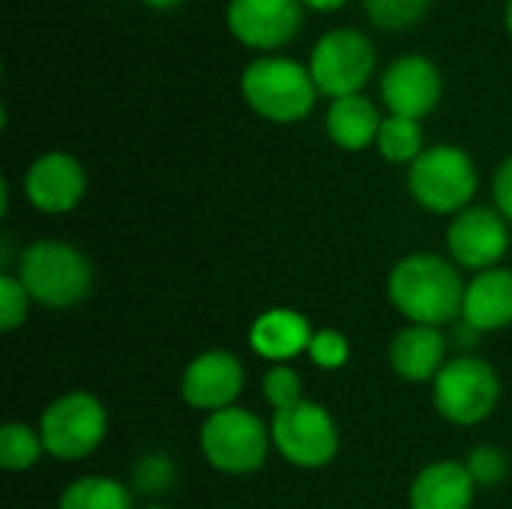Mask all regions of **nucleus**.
Instances as JSON below:
<instances>
[{
	"label": "nucleus",
	"instance_id": "nucleus-1",
	"mask_svg": "<svg viewBox=\"0 0 512 509\" xmlns=\"http://www.w3.org/2000/svg\"><path fill=\"white\" fill-rule=\"evenodd\" d=\"M468 282L462 270L435 252H411L399 258L387 276V297L408 324L450 327L462 318Z\"/></svg>",
	"mask_w": 512,
	"mask_h": 509
},
{
	"label": "nucleus",
	"instance_id": "nucleus-2",
	"mask_svg": "<svg viewBox=\"0 0 512 509\" xmlns=\"http://www.w3.org/2000/svg\"><path fill=\"white\" fill-rule=\"evenodd\" d=\"M18 279L36 306L66 312L90 297L96 270L93 261L66 240H33L21 252Z\"/></svg>",
	"mask_w": 512,
	"mask_h": 509
},
{
	"label": "nucleus",
	"instance_id": "nucleus-3",
	"mask_svg": "<svg viewBox=\"0 0 512 509\" xmlns=\"http://www.w3.org/2000/svg\"><path fill=\"white\" fill-rule=\"evenodd\" d=\"M240 93L246 105L270 123H300L318 99V87L306 63L267 54L243 69Z\"/></svg>",
	"mask_w": 512,
	"mask_h": 509
},
{
	"label": "nucleus",
	"instance_id": "nucleus-4",
	"mask_svg": "<svg viewBox=\"0 0 512 509\" xmlns=\"http://www.w3.org/2000/svg\"><path fill=\"white\" fill-rule=\"evenodd\" d=\"M198 444L207 465L228 477H249L261 471L273 450L270 423L240 405L207 414L198 432Z\"/></svg>",
	"mask_w": 512,
	"mask_h": 509
},
{
	"label": "nucleus",
	"instance_id": "nucleus-5",
	"mask_svg": "<svg viewBox=\"0 0 512 509\" xmlns=\"http://www.w3.org/2000/svg\"><path fill=\"white\" fill-rule=\"evenodd\" d=\"M480 189V174L468 150L456 144H435L408 165L411 198L438 216H456L471 207Z\"/></svg>",
	"mask_w": 512,
	"mask_h": 509
},
{
	"label": "nucleus",
	"instance_id": "nucleus-6",
	"mask_svg": "<svg viewBox=\"0 0 512 509\" xmlns=\"http://www.w3.org/2000/svg\"><path fill=\"white\" fill-rule=\"evenodd\" d=\"M501 378L492 363H486L477 354H459L453 357L441 375L432 381V402L435 411L462 429L486 423L498 402H501Z\"/></svg>",
	"mask_w": 512,
	"mask_h": 509
},
{
	"label": "nucleus",
	"instance_id": "nucleus-7",
	"mask_svg": "<svg viewBox=\"0 0 512 509\" xmlns=\"http://www.w3.org/2000/svg\"><path fill=\"white\" fill-rule=\"evenodd\" d=\"M36 429L51 459L81 462L102 447L108 435V411L93 393L72 390V393L57 396L42 411Z\"/></svg>",
	"mask_w": 512,
	"mask_h": 509
},
{
	"label": "nucleus",
	"instance_id": "nucleus-8",
	"mask_svg": "<svg viewBox=\"0 0 512 509\" xmlns=\"http://www.w3.org/2000/svg\"><path fill=\"white\" fill-rule=\"evenodd\" d=\"M273 450L300 471H321L339 456V426L336 417L321 405L303 399L288 411H276L270 420Z\"/></svg>",
	"mask_w": 512,
	"mask_h": 509
},
{
	"label": "nucleus",
	"instance_id": "nucleus-9",
	"mask_svg": "<svg viewBox=\"0 0 512 509\" xmlns=\"http://www.w3.org/2000/svg\"><path fill=\"white\" fill-rule=\"evenodd\" d=\"M375 63H378L375 45L357 27L327 30L312 45V54H309V72L315 78V87L318 93L330 99L360 93L369 84Z\"/></svg>",
	"mask_w": 512,
	"mask_h": 509
},
{
	"label": "nucleus",
	"instance_id": "nucleus-10",
	"mask_svg": "<svg viewBox=\"0 0 512 509\" xmlns=\"http://www.w3.org/2000/svg\"><path fill=\"white\" fill-rule=\"evenodd\" d=\"M510 252V222L483 204H471L468 210L456 213L447 225V255L459 270H471L474 276L501 261Z\"/></svg>",
	"mask_w": 512,
	"mask_h": 509
},
{
	"label": "nucleus",
	"instance_id": "nucleus-11",
	"mask_svg": "<svg viewBox=\"0 0 512 509\" xmlns=\"http://www.w3.org/2000/svg\"><path fill=\"white\" fill-rule=\"evenodd\" d=\"M444 93V78L441 69L432 57L426 54H399L396 60L387 63L381 75V99L390 114L396 117H411L423 120L435 111Z\"/></svg>",
	"mask_w": 512,
	"mask_h": 509
},
{
	"label": "nucleus",
	"instance_id": "nucleus-12",
	"mask_svg": "<svg viewBox=\"0 0 512 509\" xmlns=\"http://www.w3.org/2000/svg\"><path fill=\"white\" fill-rule=\"evenodd\" d=\"M246 387V369L237 354L210 348L189 360L180 378V396L192 411L216 414L234 408Z\"/></svg>",
	"mask_w": 512,
	"mask_h": 509
},
{
	"label": "nucleus",
	"instance_id": "nucleus-13",
	"mask_svg": "<svg viewBox=\"0 0 512 509\" xmlns=\"http://www.w3.org/2000/svg\"><path fill=\"white\" fill-rule=\"evenodd\" d=\"M87 192L84 165L66 150H48L36 156L24 174V195L33 210L45 216L72 213Z\"/></svg>",
	"mask_w": 512,
	"mask_h": 509
},
{
	"label": "nucleus",
	"instance_id": "nucleus-14",
	"mask_svg": "<svg viewBox=\"0 0 512 509\" xmlns=\"http://www.w3.org/2000/svg\"><path fill=\"white\" fill-rule=\"evenodd\" d=\"M228 30L249 48L273 51L303 27V0H228Z\"/></svg>",
	"mask_w": 512,
	"mask_h": 509
},
{
	"label": "nucleus",
	"instance_id": "nucleus-15",
	"mask_svg": "<svg viewBox=\"0 0 512 509\" xmlns=\"http://www.w3.org/2000/svg\"><path fill=\"white\" fill-rule=\"evenodd\" d=\"M447 336L441 327H426V324H405L390 348H387V360L390 369L411 384H432L441 369L450 363L447 357Z\"/></svg>",
	"mask_w": 512,
	"mask_h": 509
},
{
	"label": "nucleus",
	"instance_id": "nucleus-16",
	"mask_svg": "<svg viewBox=\"0 0 512 509\" xmlns=\"http://www.w3.org/2000/svg\"><path fill=\"white\" fill-rule=\"evenodd\" d=\"M315 330L309 324V318L297 309L288 306H273L264 309L252 327H249V348L267 360V363H291L294 357L309 351Z\"/></svg>",
	"mask_w": 512,
	"mask_h": 509
},
{
	"label": "nucleus",
	"instance_id": "nucleus-17",
	"mask_svg": "<svg viewBox=\"0 0 512 509\" xmlns=\"http://www.w3.org/2000/svg\"><path fill=\"white\" fill-rule=\"evenodd\" d=\"M477 480L465 462L438 459L429 462L411 483L408 507L411 509H471L477 498Z\"/></svg>",
	"mask_w": 512,
	"mask_h": 509
},
{
	"label": "nucleus",
	"instance_id": "nucleus-18",
	"mask_svg": "<svg viewBox=\"0 0 512 509\" xmlns=\"http://www.w3.org/2000/svg\"><path fill=\"white\" fill-rule=\"evenodd\" d=\"M462 318L480 333H498L512 327V270L492 267L477 273L465 288Z\"/></svg>",
	"mask_w": 512,
	"mask_h": 509
},
{
	"label": "nucleus",
	"instance_id": "nucleus-19",
	"mask_svg": "<svg viewBox=\"0 0 512 509\" xmlns=\"http://www.w3.org/2000/svg\"><path fill=\"white\" fill-rule=\"evenodd\" d=\"M381 123H384V117H381L378 105L363 93L333 99L327 108V117H324L330 141L348 153L372 147L378 141Z\"/></svg>",
	"mask_w": 512,
	"mask_h": 509
},
{
	"label": "nucleus",
	"instance_id": "nucleus-20",
	"mask_svg": "<svg viewBox=\"0 0 512 509\" xmlns=\"http://www.w3.org/2000/svg\"><path fill=\"white\" fill-rule=\"evenodd\" d=\"M57 509H135L132 492L105 474H87L72 480L63 492Z\"/></svg>",
	"mask_w": 512,
	"mask_h": 509
},
{
	"label": "nucleus",
	"instance_id": "nucleus-21",
	"mask_svg": "<svg viewBox=\"0 0 512 509\" xmlns=\"http://www.w3.org/2000/svg\"><path fill=\"white\" fill-rule=\"evenodd\" d=\"M375 147L393 165H414L420 159V153L426 150L423 147V126H420V120L387 114L384 123H381Z\"/></svg>",
	"mask_w": 512,
	"mask_h": 509
},
{
	"label": "nucleus",
	"instance_id": "nucleus-22",
	"mask_svg": "<svg viewBox=\"0 0 512 509\" xmlns=\"http://www.w3.org/2000/svg\"><path fill=\"white\" fill-rule=\"evenodd\" d=\"M48 456L39 429L27 423H3L0 429V468L9 474H24Z\"/></svg>",
	"mask_w": 512,
	"mask_h": 509
},
{
	"label": "nucleus",
	"instance_id": "nucleus-23",
	"mask_svg": "<svg viewBox=\"0 0 512 509\" xmlns=\"http://www.w3.org/2000/svg\"><path fill=\"white\" fill-rule=\"evenodd\" d=\"M261 396L276 411H288L303 402V378L291 363H276L261 378Z\"/></svg>",
	"mask_w": 512,
	"mask_h": 509
},
{
	"label": "nucleus",
	"instance_id": "nucleus-24",
	"mask_svg": "<svg viewBox=\"0 0 512 509\" xmlns=\"http://www.w3.org/2000/svg\"><path fill=\"white\" fill-rule=\"evenodd\" d=\"M366 15L384 27V30H405L411 24H417L426 9L432 6V0H363Z\"/></svg>",
	"mask_w": 512,
	"mask_h": 509
},
{
	"label": "nucleus",
	"instance_id": "nucleus-25",
	"mask_svg": "<svg viewBox=\"0 0 512 509\" xmlns=\"http://www.w3.org/2000/svg\"><path fill=\"white\" fill-rule=\"evenodd\" d=\"M309 360L321 369V372H339L348 366L351 360V342L342 330H333V327H324V330H315L312 342H309Z\"/></svg>",
	"mask_w": 512,
	"mask_h": 509
},
{
	"label": "nucleus",
	"instance_id": "nucleus-26",
	"mask_svg": "<svg viewBox=\"0 0 512 509\" xmlns=\"http://www.w3.org/2000/svg\"><path fill=\"white\" fill-rule=\"evenodd\" d=\"M30 306H33V297L27 294L18 273H3L0 276V330L3 333L18 330L30 318Z\"/></svg>",
	"mask_w": 512,
	"mask_h": 509
},
{
	"label": "nucleus",
	"instance_id": "nucleus-27",
	"mask_svg": "<svg viewBox=\"0 0 512 509\" xmlns=\"http://www.w3.org/2000/svg\"><path fill=\"white\" fill-rule=\"evenodd\" d=\"M465 465H468V471H471V477L477 480L480 489L483 486H498L507 477V456L498 447H489V444L474 447Z\"/></svg>",
	"mask_w": 512,
	"mask_h": 509
},
{
	"label": "nucleus",
	"instance_id": "nucleus-28",
	"mask_svg": "<svg viewBox=\"0 0 512 509\" xmlns=\"http://www.w3.org/2000/svg\"><path fill=\"white\" fill-rule=\"evenodd\" d=\"M492 198H495V210L512 225V153L498 165L492 177Z\"/></svg>",
	"mask_w": 512,
	"mask_h": 509
},
{
	"label": "nucleus",
	"instance_id": "nucleus-29",
	"mask_svg": "<svg viewBox=\"0 0 512 509\" xmlns=\"http://www.w3.org/2000/svg\"><path fill=\"white\" fill-rule=\"evenodd\" d=\"M480 336H483V333H480L477 327H471L465 318H459V321L453 324V342H456V345H462L465 351H471V348L480 342Z\"/></svg>",
	"mask_w": 512,
	"mask_h": 509
},
{
	"label": "nucleus",
	"instance_id": "nucleus-30",
	"mask_svg": "<svg viewBox=\"0 0 512 509\" xmlns=\"http://www.w3.org/2000/svg\"><path fill=\"white\" fill-rule=\"evenodd\" d=\"M348 0H303V6H312V9H318V12H330V9H339V6H345Z\"/></svg>",
	"mask_w": 512,
	"mask_h": 509
},
{
	"label": "nucleus",
	"instance_id": "nucleus-31",
	"mask_svg": "<svg viewBox=\"0 0 512 509\" xmlns=\"http://www.w3.org/2000/svg\"><path fill=\"white\" fill-rule=\"evenodd\" d=\"M147 6H153V9H171V6H177V3H183V0H144Z\"/></svg>",
	"mask_w": 512,
	"mask_h": 509
},
{
	"label": "nucleus",
	"instance_id": "nucleus-32",
	"mask_svg": "<svg viewBox=\"0 0 512 509\" xmlns=\"http://www.w3.org/2000/svg\"><path fill=\"white\" fill-rule=\"evenodd\" d=\"M504 21H507V30L512 36V0H507V9H504Z\"/></svg>",
	"mask_w": 512,
	"mask_h": 509
},
{
	"label": "nucleus",
	"instance_id": "nucleus-33",
	"mask_svg": "<svg viewBox=\"0 0 512 509\" xmlns=\"http://www.w3.org/2000/svg\"><path fill=\"white\" fill-rule=\"evenodd\" d=\"M144 509H171V507H144Z\"/></svg>",
	"mask_w": 512,
	"mask_h": 509
}]
</instances>
